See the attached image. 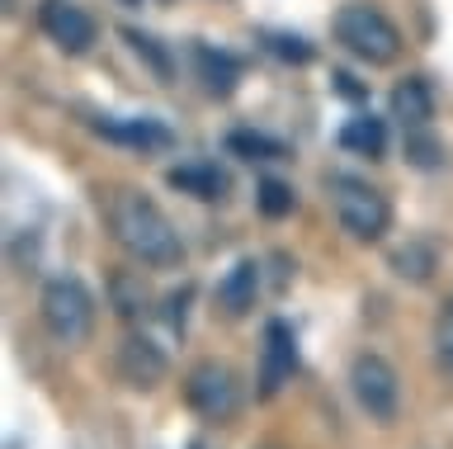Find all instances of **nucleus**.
<instances>
[{
	"mask_svg": "<svg viewBox=\"0 0 453 449\" xmlns=\"http://www.w3.org/2000/svg\"><path fill=\"white\" fill-rule=\"evenodd\" d=\"M255 293H260V260L246 256V260H236L232 270H226V279L218 284V303H222L226 317H246L255 307Z\"/></svg>",
	"mask_w": 453,
	"mask_h": 449,
	"instance_id": "f8f14e48",
	"label": "nucleus"
},
{
	"mask_svg": "<svg viewBox=\"0 0 453 449\" xmlns=\"http://www.w3.org/2000/svg\"><path fill=\"white\" fill-rule=\"evenodd\" d=\"M194 66H198V76H203V86L212 95H222V100L236 90V81H241V62L232 58V52L212 48V43H198L194 48Z\"/></svg>",
	"mask_w": 453,
	"mask_h": 449,
	"instance_id": "ddd939ff",
	"label": "nucleus"
},
{
	"mask_svg": "<svg viewBox=\"0 0 453 449\" xmlns=\"http://www.w3.org/2000/svg\"><path fill=\"white\" fill-rule=\"evenodd\" d=\"M406 157L430 171V166L444 161V143H439V137H430V128H406Z\"/></svg>",
	"mask_w": 453,
	"mask_h": 449,
	"instance_id": "aec40b11",
	"label": "nucleus"
},
{
	"mask_svg": "<svg viewBox=\"0 0 453 449\" xmlns=\"http://www.w3.org/2000/svg\"><path fill=\"white\" fill-rule=\"evenodd\" d=\"M95 133L104 137V143H119V147L142 151V157L175 147V133H170L161 119H99V123H95Z\"/></svg>",
	"mask_w": 453,
	"mask_h": 449,
	"instance_id": "9d476101",
	"label": "nucleus"
},
{
	"mask_svg": "<svg viewBox=\"0 0 453 449\" xmlns=\"http://www.w3.org/2000/svg\"><path fill=\"white\" fill-rule=\"evenodd\" d=\"M340 147L354 151V157L378 161L382 151H388V123L373 119V114H354V119H345V128H340Z\"/></svg>",
	"mask_w": 453,
	"mask_h": 449,
	"instance_id": "4468645a",
	"label": "nucleus"
},
{
	"mask_svg": "<svg viewBox=\"0 0 453 449\" xmlns=\"http://www.w3.org/2000/svg\"><path fill=\"white\" fill-rule=\"evenodd\" d=\"M184 303H189V289H184V293H170V303H165L170 331H184Z\"/></svg>",
	"mask_w": 453,
	"mask_h": 449,
	"instance_id": "5701e85b",
	"label": "nucleus"
},
{
	"mask_svg": "<svg viewBox=\"0 0 453 449\" xmlns=\"http://www.w3.org/2000/svg\"><path fill=\"white\" fill-rule=\"evenodd\" d=\"M297 374V336L283 317L265 321V350H260V402L279 398V388Z\"/></svg>",
	"mask_w": 453,
	"mask_h": 449,
	"instance_id": "0eeeda50",
	"label": "nucleus"
},
{
	"mask_svg": "<svg viewBox=\"0 0 453 449\" xmlns=\"http://www.w3.org/2000/svg\"><path fill=\"white\" fill-rule=\"evenodd\" d=\"M170 360L161 355V345H151L147 336H127L119 345V378L137 392H151L156 383H165Z\"/></svg>",
	"mask_w": 453,
	"mask_h": 449,
	"instance_id": "1a4fd4ad",
	"label": "nucleus"
},
{
	"mask_svg": "<svg viewBox=\"0 0 453 449\" xmlns=\"http://www.w3.org/2000/svg\"><path fill=\"white\" fill-rule=\"evenodd\" d=\"M434 364L444 374H453V298L439 307V317H434Z\"/></svg>",
	"mask_w": 453,
	"mask_h": 449,
	"instance_id": "412c9836",
	"label": "nucleus"
},
{
	"mask_svg": "<svg viewBox=\"0 0 453 449\" xmlns=\"http://www.w3.org/2000/svg\"><path fill=\"white\" fill-rule=\"evenodd\" d=\"M42 327L62 345H85L95 331V298L76 275H62L42 289Z\"/></svg>",
	"mask_w": 453,
	"mask_h": 449,
	"instance_id": "20e7f679",
	"label": "nucleus"
},
{
	"mask_svg": "<svg viewBox=\"0 0 453 449\" xmlns=\"http://www.w3.org/2000/svg\"><path fill=\"white\" fill-rule=\"evenodd\" d=\"M184 402H189L194 416L222 426V421H232L241 412V378L232 374V364L203 360L184 374Z\"/></svg>",
	"mask_w": 453,
	"mask_h": 449,
	"instance_id": "39448f33",
	"label": "nucleus"
},
{
	"mask_svg": "<svg viewBox=\"0 0 453 449\" xmlns=\"http://www.w3.org/2000/svg\"><path fill=\"white\" fill-rule=\"evenodd\" d=\"M109 232L127 256L151 265V270H170V265L184 260L175 222H170L165 208L156 199H147L142 190H119L109 199Z\"/></svg>",
	"mask_w": 453,
	"mask_h": 449,
	"instance_id": "f257e3e1",
	"label": "nucleus"
},
{
	"mask_svg": "<svg viewBox=\"0 0 453 449\" xmlns=\"http://www.w3.org/2000/svg\"><path fill=\"white\" fill-rule=\"evenodd\" d=\"M331 34L349 58H359L368 66H388V62H396V52H402V29H396L378 5H364V0L335 10Z\"/></svg>",
	"mask_w": 453,
	"mask_h": 449,
	"instance_id": "f03ea898",
	"label": "nucleus"
},
{
	"mask_svg": "<svg viewBox=\"0 0 453 449\" xmlns=\"http://www.w3.org/2000/svg\"><path fill=\"white\" fill-rule=\"evenodd\" d=\"M392 270L402 275V279H411V284H425L434 270H439V251H434V242H406L402 251H392Z\"/></svg>",
	"mask_w": 453,
	"mask_h": 449,
	"instance_id": "dca6fc26",
	"label": "nucleus"
},
{
	"mask_svg": "<svg viewBox=\"0 0 453 449\" xmlns=\"http://www.w3.org/2000/svg\"><path fill=\"white\" fill-rule=\"evenodd\" d=\"M255 208H260L265 218H288L293 208H297V194H293V185H283V180L265 175L260 190H255Z\"/></svg>",
	"mask_w": 453,
	"mask_h": 449,
	"instance_id": "a211bd4d",
	"label": "nucleus"
},
{
	"mask_svg": "<svg viewBox=\"0 0 453 449\" xmlns=\"http://www.w3.org/2000/svg\"><path fill=\"white\" fill-rule=\"evenodd\" d=\"M123 38H127V43H133V52H137V58H147V62L156 66V76H161V81H170V58H165L161 48H156V38L137 34V29H127Z\"/></svg>",
	"mask_w": 453,
	"mask_h": 449,
	"instance_id": "4be33fe9",
	"label": "nucleus"
},
{
	"mask_svg": "<svg viewBox=\"0 0 453 449\" xmlns=\"http://www.w3.org/2000/svg\"><path fill=\"white\" fill-rule=\"evenodd\" d=\"M38 29L48 34L62 52H71V58L90 52L95 34H99V29H95V19L85 15L76 0H42V5H38Z\"/></svg>",
	"mask_w": 453,
	"mask_h": 449,
	"instance_id": "6e6552de",
	"label": "nucleus"
},
{
	"mask_svg": "<svg viewBox=\"0 0 453 449\" xmlns=\"http://www.w3.org/2000/svg\"><path fill=\"white\" fill-rule=\"evenodd\" d=\"M226 151H232V157H246V161H279V157H288V147H283L279 137L250 133V128H236L232 137H226Z\"/></svg>",
	"mask_w": 453,
	"mask_h": 449,
	"instance_id": "f3484780",
	"label": "nucleus"
},
{
	"mask_svg": "<svg viewBox=\"0 0 453 449\" xmlns=\"http://www.w3.org/2000/svg\"><path fill=\"white\" fill-rule=\"evenodd\" d=\"M331 81H335V90L345 95V100H364V95H368V90H364V86H359V81H354L349 72H331Z\"/></svg>",
	"mask_w": 453,
	"mask_h": 449,
	"instance_id": "b1692460",
	"label": "nucleus"
},
{
	"mask_svg": "<svg viewBox=\"0 0 453 449\" xmlns=\"http://www.w3.org/2000/svg\"><path fill=\"white\" fill-rule=\"evenodd\" d=\"M326 190H331L340 228H345L354 242H382V236H388L392 204H388V194H382V190H373L359 175H331V180H326Z\"/></svg>",
	"mask_w": 453,
	"mask_h": 449,
	"instance_id": "7ed1b4c3",
	"label": "nucleus"
},
{
	"mask_svg": "<svg viewBox=\"0 0 453 449\" xmlns=\"http://www.w3.org/2000/svg\"><path fill=\"white\" fill-rule=\"evenodd\" d=\"M392 119L402 128H430L434 119V90L425 76H406L392 86Z\"/></svg>",
	"mask_w": 453,
	"mask_h": 449,
	"instance_id": "9b49d317",
	"label": "nucleus"
},
{
	"mask_svg": "<svg viewBox=\"0 0 453 449\" xmlns=\"http://www.w3.org/2000/svg\"><path fill=\"white\" fill-rule=\"evenodd\" d=\"M165 180H170V190L194 194V199H203V204H212V199L226 194V175L218 171V166H175Z\"/></svg>",
	"mask_w": 453,
	"mask_h": 449,
	"instance_id": "2eb2a0df",
	"label": "nucleus"
},
{
	"mask_svg": "<svg viewBox=\"0 0 453 449\" xmlns=\"http://www.w3.org/2000/svg\"><path fill=\"white\" fill-rule=\"evenodd\" d=\"M123 5H142V0H123Z\"/></svg>",
	"mask_w": 453,
	"mask_h": 449,
	"instance_id": "393cba45",
	"label": "nucleus"
},
{
	"mask_svg": "<svg viewBox=\"0 0 453 449\" xmlns=\"http://www.w3.org/2000/svg\"><path fill=\"white\" fill-rule=\"evenodd\" d=\"M349 392L378 426H392L402 412V378L382 355H359L349 364Z\"/></svg>",
	"mask_w": 453,
	"mask_h": 449,
	"instance_id": "423d86ee",
	"label": "nucleus"
},
{
	"mask_svg": "<svg viewBox=\"0 0 453 449\" xmlns=\"http://www.w3.org/2000/svg\"><path fill=\"white\" fill-rule=\"evenodd\" d=\"M260 43H265V52H274L279 62H293V66L311 62V43L297 34H260Z\"/></svg>",
	"mask_w": 453,
	"mask_h": 449,
	"instance_id": "6ab92c4d",
	"label": "nucleus"
}]
</instances>
